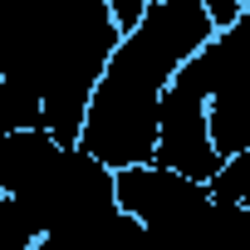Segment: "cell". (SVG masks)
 <instances>
[{
    "instance_id": "6",
    "label": "cell",
    "mask_w": 250,
    "mask_h": 250,
    "mask_svg": "<svg viewBox=\"0 0 250 250\" xmlns=\"http://www.w3.org/2000/svg\"><path fill=\"white\" fill-rule=\"evenodd\" d=\"M147 5L152 0H113V15H118V25H123V35H128L143 15H147Z\"/></svg>"
},
{
    "instance_id": "2",
    "label": "cell",
    "mask_w": 250,
    "mask_h": 250,
    "mask_svg": "<svg viewBox=\"0 0 250 250\" xmlns=\"http://www.w3.org/2000/svg\"><path fill=\"white\" fill-rule=\"evenodd\" d=\"M118 206V167L49 128L0 138V250H30L40 235Z\"/></svg>"
},
{
    "instance_id": "5",
    "label": "cell",
    "mask_w": 250,
    "mask_h": 250,
    "mask_svg": "<svg viewBox=\"0 0 250 250\" xmlns=\"http://www.w3.org/2000/svg\"><path fill=\"white\" fill-rule=\"evenodd\" d=\"M211 191L221 196V201H235V206H250V147L245 152H235L216 177H211Z\"/></svg>"
},
{
    "instance_id": "1",
    "label": "cell",
    "mask_w": 250,
    "mask_h": 250,
    "mask_svg": "<svg viewBox=\"0 0 250 250\" xmlns=\"http://www.w3.org/2000/svg\"><path fill=\"white\" fill-rule=\"evenodd\" d=\"M216 15L206 0H152L147 15L118 40L88 118H83V147L108 167H138L157 157L162 133V103L191 54L206 49L216 35Z\"/></svg>"
},
{
    "instance_id": "4",
    "label": "cell",
    "mask_w": 250,
    "mask_h": 250,
    "mask_svg": "<svg viewBox=\"0 0 250 250\" xmlns=\"http://www.w3.org/2000/svg\"><path fill=\"white\" fill-rule=\"evenodd\" d=\"M30 250H152V240H147V226L118 201L88 221H74L64 230L40 235Z\"/></svg>"
},
{
    "instance_id": "3",
    "label": "cell",
    "mask_w": 250,
    "mask_h": 250,
    "mask_svg": "<svg viewBox=\"0 0 250 250\" xmlns=\"http://www.w3.org/2000/svg\"><path fill=\"white\" fill-rule=\"evenodd\" d=\"M177 83L206 108L211 143L230 162L250 147V5L235 25L216 30L201 54H191Z\"/></svg>"
},
{
    "instance_id": "8",
    "label": "cell",
    "mask_w": 250,
    "mask_h": 250,
    "mask_svg": "<svg viewBox=\"0 0 250 250\" xmlns=\"http://www.w3.org/2000/svg\"><path fill=\"white\" fill-rule=\"evenodd\" d=\"M245 5H250V0H245Z\"/></svg>"
},
{
    "instance_id": "7",
    "label": "cell",
    "mask_w": 250,
    "mask_h": 250,
    "mask_svg": "<svg viewBox=\"0 0 250 250\" xmlns=\"http://www.w3.org/2000/svg\"><path fill=\"white\" fill-rule=\"evenodd\" d=\"M206 10L216 15V25L226 30V25H235L240 15H245V0H206Z\"/></svg>"
}]
</instances>
